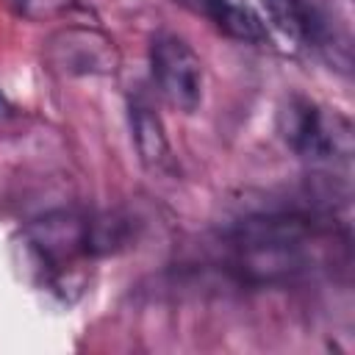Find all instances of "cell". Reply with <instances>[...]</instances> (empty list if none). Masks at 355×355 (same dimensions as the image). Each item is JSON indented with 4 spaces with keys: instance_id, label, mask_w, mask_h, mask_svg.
Masks as SVG:
<instances>
[{
    "instance_id": "6da1fadb",
    "label": "cell",
    "mask_w": 355,
    "mask_h": 355,
    "mask_svg": "<svg viewBox=\"0 0 355 355\" xmlns=\"http://www.w3.org/2000/svg\"><path fill=\"white\" fill-rule=\"evenodd\" d=\"M322 225L319 214L297 208L250 214L225 233V269L250 286L291 280L313 263Z\"/></svg>"
},
{
    "instance_id": "7a4b0ae2",
    "label": "cell",
    "mask_w": 355,
    "mask_h": 355,
    "mask_svg": "<svg viewBox=\"0 0 355 355\" xmlns=\"http://www.w3.org/2000/svg\"><path fill=\"white\" fill-rule=\"evenodd\" d=\"M130 239V222L116 214L80 216V214H50L36 219L25 230L33 263L47 277L72 272L80 261L108 255Z\"/></svg>"
},
{
    "instance_id": "3957f363",
    "label": "cell",
    "mask_w": 355,
    "mask_h": 355,
    "mask_svg": "<svg viewBox=\"0 0 355 355\" xmlns=\"http://www.w3.org/2000/svg\"><path fill=\"white\" fill-rule=\"evenodd\" d=\"M277 128L283 141L311 164H349L355 153V130L349 116L302 94L283 103Z\"/></svg>"
},
{
    "instance_id": "277c9868",
    "label": "cell",
    "mask_w": 355,
    "mask_h": 355,
    "mask_svg": "<svg viewBox=\"0 0 355 355\" xmlns=\"http://www.w3.org/2000/svg\"><path fill=\"white\" fill-rule=\"evenodd\" d=\"M150 72L158 94L180 114H194L205 94V69L191 44L169 31L150 42Z\"/></svg>"
},
{
    "instance_id": "5b68a950",
    "label": "cell",
    "mask_w": 355,
    "mask_h": 355,
    "mask_svg": "<svg viewBox=\"0 0 355 355\" xmlns=\"http://www.w3.org/2000/svg\"><path fill=\"white\" fill-rule=\"evenodd\" d=\"M44 58L64 75H111L119 53L114 42L94 28H64L44 44Z\"/></svg>"
},
{
    "instance_id": "8992f818",
    "label": "cell",
    "mask_w": 355,
    "mask_h": 355,
    "mask_svg": "<svg viewBox=\"0 0 355 355\" xmlns=\"http://www.w3.org/2000/svg\"><path fill=\"white\" fill-rule=\"evenodd\" d=\"M172 3L208 19L214 28H219L230 39H239V42H263L266 39V28H263L261 17H255L247 6H239L233 0H172Z\"/></svg>"
},
{
    "instance_id": "52a82bcc",
    "label": "cell",
    "mask_w": 355,
    "mask_h": 355,
    "mask_svg": "<svg viewBox=\"0 0 355 355\" xmlns=\"http://www.w3.org/2000/svg\"><path fill=\"white\" fill-rule=\"evenodd\" d=\"M130 133H133V147L147 169H161L169 161V139L164 122L141 100L130 103Z\"/></svg>"
},
{
    "instance_id": "ba28073f",
    "label": "cell",
    "mask_w": 355,
    "mask_h": 355,
    "mask_svg": "<svg viewBox=\"0 0 355 355\" xmlns=\"http://www.w3.org/2000/svg\"><path fill=\"white\" fill-rule=\"evenodd\" d=\"M14 14L31 22H50L72 14L78 8V0H6Z\"/></svg>"
}]
</instances>
